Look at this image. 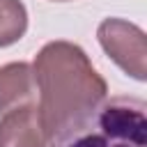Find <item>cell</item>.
<instances>
[{"instance_id":"1","label":"cell","mask_w":147,"mask_h":147,"mask_svg":"<svg viewBox=\"0 0 147 147\" xmlns=\"http://www.w3.org/2000/svg\"><path fill=\"white\" fill-rule=\"evenodd\" d=\"M32 76L48 142L64 124L103 101L108 92L106 80L92 67L85 51L71 41L46 44L34 57Z\"/></svg>"},{"instance_id":"2","label":"cell","mask_w":147,"mask_h":147,"mask_svg":"<svg viewBox=\"0 0 147 147\" xmlns=\"http://www.w3.org/2000/svg\"><path fill=\"white\" fill-rule=\"evenodd\" d=\"M48 147H147V106L136 96H113L64 124Z\"/></svg>"},{"instance_id":"3","label":"cell","mask_w":147,"mask_h":147,"mask_svg":"<svg viewBox=\"0 0 147 147\" xmlns=\"http://www.w3.org/2000/svg\"><path fill=\"white\" fill-rule=\"evenodd\" d=\"M101 48L108 57L136 80L147 76V41L145 32L122 18H106L96 30Z\"/></svg>"},{"instance_id":"4","label":"cell","mask_w":147,"mask_h":147,"mask_svg":"<svg viewBox=\"0 0 147 147\" xmlns=\"http://www.w3.org/2000/svg\"><path fill=\"white\" fill-rule=\"evenodd\" d=\"M0 147H48V136L34 103H23L2 113Z\"/></svg>"},{"instance_id":"5","label":"cell","mask_w":147,"mask_h":147,"mask_svg":"<svg viewBox=\"0 0 147 147\" xmlns=\"http://www.w3.org/2000/svg\"><path fill=\"white\" fill-rule=\"evenodd\" d=\"M37 87H34V76L32 67L25 62H9L0 67V113L32 103Z\"/></svg>"},{"instance_id":"6","label":"cell","mask_w":147,"mask_h":147,"mask_svg":"<svg viewBox=\"0 0 147 147\" xmlns=\"http://www.w3.org/2000/svg\"><path fill=\"white\" fill-rule=\"evenodd\" d=\"M28 30V11L21 0H0V48L16 44Z\"/></svg>"},{"instance_id":"7","label":"cell","mask_w":147,"mask_h":147,"mask_svg":"<svg viewBox=\"0 0 147 147\" xmlns=\"http://www.w3.org/2000/svg\"><path fill=\"white\" fill-rule=\"evenodd\" d=\"M57 2H64V0H57Z\"/></svg>"}]
</instances>
